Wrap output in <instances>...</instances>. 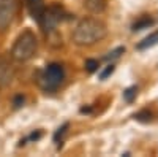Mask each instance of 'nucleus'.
I'll return each mask as SVG.
<instances>
[{
    "label": "nucleus",
    "instance_id": "3",
    "mask_svg": "<svg viewBox=\"0 0 158 157\" xmlns=\"http://www.w3.org/2000/svg\"><path fill=\"white\" fill-rule=\"evenodd\" d=\"M65 80V70L60 63H49L40 75V86L44 90H56Z\"/></svg>",
    "mask_w": 158,
    "mask_h": 157
},
{
    "label": "nucleus",
    "instance_id": "8",
    "mask_svg": "<svg viewBox=\"0 0 158 157\" xmlns=\"http://www.w3.org/2000/svg\"><path fill=\"white\" fill-rule=\"evenodd\" d=\"M153 19L152 18H149V16H144V18H141L139 21H136L135 24H133V30L136 32V30H142V29H147L149 25H153Z\"/></svg>",
    "mask_w": 158,
    "mask_h": 157
},
{
    "label": "nucleus",
    "instance_id": "6",
    "mask_svg": "<svg viewBox=\"0 0 158 157\" xmlns=\"http://www.w3.org/2000/svg\"><path fill=\"white\" fill-rule=\"evenodd\" d=\"M27 2V8H29V13L30 16L36 21V22H41L43 19V15H44V2L43 0H25Z\"/></svg>",
    "mask_w": 158,
    "mask_h": 157
},
{
    "label": "nucleus",
    "instance_id": "12",
    "mask_svg": "<svg viewBox=\"0 0 158 157\" xmlns=\"http://www.w3.org/2000/svg\"><path fill=\"white\" fill-rule=\"evenodd\" d=\"M114 68H115V67H114L112 63H111V65H108V67H106V68H104V70L101 72L100 78H101V80H106V78H108L109 75H112V73H114Z\"/></svg>",
    "mask_w": 158,
    "mask_h": 157
},
{
    "label": "nucleus",
    "instance_id": "4",
    "mask_svg": "<svg viewBox=\"0 0 158 157\" xmlns=\"http://www.w3.org/2000/svg\"><path fill=\"white\" fill-rule=\"evenodd\" d=\"M63 10H62V7H59V5H52L51 8H48V10H44V15H43V19H41V27L46 30V32H52L57 25H59V22H62L63 21Z\"/></svg>",
    "mask_w": 158,
    "mask_h": 157
},
{
    "label": "nucleus",
    "instance_id": "2",
    "mask_svg": "<svg viewBox=\"0 0 158 157\" xmlns=\"http://www.w3.org/2000/svg\"><path fill=\"white\" fill-rule=\"evenodd\" d=\"M36 48H38V41L35 33L30 30H24L16 38L15 45L11 48V57L18 62H27L35 56Z\"/></svg>",
    "mask_w": 158,
    "mask_h": 157
},
{
    "label": "nucleus",
    "instance_id": "11",
    "mask_svg": "<svg viewBox=\"0 0 158 157\" xmlns=\"http://www.w3.org/2000/svg\"><path fill=\"white\" fill-rule=\"evenodd\" d=\"M123 97H125L127 102H133L135 97H136V87H130V89H127L125 92H123Z\"/></svg>",
    "mask_w": 158,
    "mask_h": 157
},
{
    "label": "nucleus",
    "instance_id": "9",
    "mask_svg": "<svg viewBox=\"0 0 158 157\" xmlns=\"http://www.w3.org/2000/svg\"><path fill=\"white\" fill-rule=\"evenodd\" d=\"M123 52H125V48H122V46H120V48H115V49H112L111 52H108V56L104 57V59H106V60H115V59L120 57Z\"/></svg>",
    "mask_w": 158,
    "mask_h": 157
},
{
    "label": "nucleus",
    "instance_id": "10",
    "mask_svg": "<svg viewBox=\"0 0 158 157\" xmlns=\"http://www.w3.org/2000/svg\"><path fill=\"white\" fill-rule=\"evenodd\" d=\"M135 117H136L138 121L150 122V121H152V113H150V111H141V113H138V114H136Z\"/></svg>",
    "mask_w": 158,
    "mask_h": 157
},
{
    "label": "nucleus",
    "instance_id": "14",
    "mask_svg": "<svg viewBox=\"0 0 158 157\" xmlns=\"http://www.w3.org/2000/svg\"><path fill=\"white\" fill-rule=\"evenodd\" d=\"M67 129H68V124H63L60 129H57V132H56V135H54V140H56V141H59V138H60V137H63V133L67 132Z\"/></svg>",
    "mask_w": 158,
    "mask_h": 157
},
{
    "label": "nucleus",
    "instance_id": "5",
    "mask_svg": "<svg viewBox=\"0 0 158 157\" xmlns=\"http://www.w3.org/2000/svg\"><path fill=\"white\" fill-rule=\"evenodd\" d=\"M16 11V0H0V30H5L13 21Z\"/></svg>",
    "mask_w": 158,
    "mask_h": 157
},
{
    "label": "nucleus",
    "instance_id": "1",
    "mask_svg": "<svg viewBox=\"0 0 158 157\" xmlns=\"http://www.w3.org/2000/svg\"><path fill=\"white\" fill-rule=\"evenodd\" d=\"M106 24L100 19L95 18H85L82 21H79L76 29L73 32V41L76 45H94L100 40H103L106 37Z\"/></svg>",
    "mask_w": 158,
    "mask_h": 157
},
{
    "label": "nucleus",
    "instance_id": "13",
    "mask_svg": "<svg viewBox=\"0 0 158 157\" xmlns=\"http://www.w3.org/2000/svg\"><path fill=\"white\" fill-rule=\"evenodd\" d=\"M85 67H87L89 72H95L97 67H98V62L94 60V59H89V60H85Z\"/></svg>",
    "mask_w": 158,
    "mask_h": 157
},
{
    "label": "nucleus",
    "instance_id": "7",
    "mask_svg": "<svg viewBox=\"0 0 158 157\" xmlns=\"http://www.w3.org/2000/svg\"><path fill=\"white\" fill-rule=\"evenodd\" d=\"M158 43V32H153L150 33L149 37H146L144 40L138 45V49H147V48H152Z\"/></svg>",
    "mask_w": 158,
    "mask_h": 157
}]
</instances>
